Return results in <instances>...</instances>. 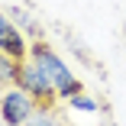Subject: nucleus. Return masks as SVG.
Listing matches in <instances>:
<instances>
[{"mask_svg":"<svg viewBox=\"0 0 126 126\" xmlns=\"http://www.w3.org/2000/svg\"><path fill=\"white\" fill-rule=\"evenodd\" d=\"M29 62L39 65V71L48 78V84L55 87V97H58V100H71V97L84 94V91H81V81H78V74L65 65V58L52 48V42H45V39H32V42H29Z\"/></svg>","mask_w":126,"mask_h":126,"instance_id":"f257e3e1","label":"nucleus"},{"mask_svg":"<svg viewBox=\"0 0 126 126\" xmlns=\"http://www.w3.org/2000/svg\"><path fill=\"white\" fill-rule=\"evenodd\" d=\"M39 107H42V104H36V97L26 94L19 84L0 91V120H3L7 126H26V123L36 116Z\"/></svg>","mask_w":126,"mask_h":126,"instance_id":"f03ea898","label":"nucleus"},{"mask_svg":"<svg viewBox=\"0 0 126 126\" xmlns=\"http://www.w3.org/2000/svg\"><path fill=\"white\" fill-rule=\"evenodd\" d=\"M16 84L26 91V94H32L42 107H48L52 100H58V97H55V87L48 84V78L39 71V65L29 62V58H23V62H19V68H16Z\"/></svg>","mask_w":126,"mask_h":126,"instance_id":"7ed1b4c3","label":"nucleus"},{"mask_svg":"<svg viewBox=\"0 0 126 126\" xmlns=\"http://www.w3.org/2000/svg\"><path fill=\"white\" fill-rule=\"evenodd\" d=\"M0 52H7L10 58L23 62V58H29V45H26V36H23L16 26H13V19L7 10H0Z\"/></svg>","mask_w":126,"mask_h":126,"instance_id":"20e7f679","label":"nucleus"},{"mask_svg":"<svg viewBox=\"0 0 126 126\" xmlns=\"http://www.w3.org/2000/svg\"><path fill=\"white\" fill-rule=\"evenodd\" d=\"M16 68H19L16 58H10L7 52H0V91L16 84Z\"/></svg>","mask_w":126,"mask_h":126,"instance_id":"39448f33","label":"nucleus"},{"mask_svg":"<svg viewBox=\"0 0 126 126\" xmlns=\"http://www.w3.org/2000/svg\"><path fill=\"white\" fill-rule=\"evenodd\" d=\"M26 126H65V120H62V116H55L48 107H39V110H36V116H32Z\"/></svg>","mask_w":126,"mask_h":126,"instance_id":"423d86ee","label":"nucleus"},{"mask_svg":"<svg viewBox=\"0 0 126 126\" xmlns=\"http://www.w3.org/2000/svg\"><path fill=\"white\" fill-rule=\"evenodd\" d=\"M68 107H71V110H78V113H97V110H100V104H97L94 97H87V94L71 97V100H68Z\"/></svg>","mask_w":126,"mask_h":126,"instance_id":"0eeeda50","label":"nucleus"},{"mask_svg":"<svg viewBox=\"0 0 126 126\" xmlns=\"http://www.w3.org/2000/svg\"><path fill=\"white\" fill-rule=\"evenodd\" d=\"M100 126H113V123H100Z\"/></svg>","mask_w":126,"mask_h":126,"instance_id":"6e6552de","label":"nucleus"}]
</instances>
